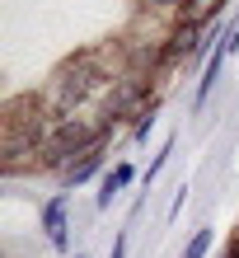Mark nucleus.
I'll use <instances>...</instances> for the list:
<instances>
[{
	"label": "nucleus",
	"mask_w": 239,
	"mask_h": 258,
	"mask_svg": "<svg viewBox=\"0 0 239 258\" xmlns=\"http://www.w3.org/2000/svg\"><path fill=\"white\" fill-rule=\"evenodd\" d=\"M117 61H113V47H85L75 56H66L61 66L52 71V80H47V108L56 117H75L89 99H99V94H108V89L117 85Z\"/></svg>",
	"instance_id": "obj_1"
},
{
	"label": "nucleus",
	"mask_w": 239,
	"mask_h": 258,
	"mask_svg": "<svg viewBox=\"0 0 239 258\" xmlns=\"http://www.w3.org/2000/svg\"><path fill=\"white\" fill-rule=\"evenodd\" d=\"M99 146H108V132H103L99 117H61V122L52 127L47 136V150H42V164L38 169H47V174H66L75 160H85L89 150H99Z\"/></svg>",
	"instance_id": "obj_2"
},
{
	"label": "nucleus",
	"mask_w": 239,
	"mask_h": 258,
	"mask_svg": "<svg viewBox=\"0 0 239 258\" xmlns=\"http://www.w3.org/2000/svg\"><path fill=\"white\" fill-rule=\"evenodd\" d=\"M150 85L155 80H145V75H136V71H122L117 75V85L103 94V103H99V122H103V132H117L122 122H131V117H141L145 108H150Z\"/></svg>",
	"instance_id": "obj_3"
},
{
	"label": "nucleus",
	"mask_w": 239,
	"mask_h": 258,
	"mask_svg": "<svg viewBox=\"0 0 239 258\" xmlns=\"http://www.w3.org/2000/svg\"><path fill=\"white\" fill-rule=\"evenodd\" d=\"M206 24L202 19H174L169 24V33H164V61H169V71L174 66H183V61H192V56H202L206 52ZM211 56V52H206Z\"/></svg>",
	"instance_id": "obj_4"
},
{
	"label": "nucleus",
	"mask_w": 239,
	"mask_h": 258,
	"mask_svg": "<svg viewBox=\"0 0 239 258\" xmlns=\"http://www.w3.org/2000/svg\"><path fill=\"white\" fill-rule=\"evenodd\" d=\"M42 235H47V244L56 253L70 249V202H66V192H56V197L42 202Z\"/></svg>",
	"instance_id": "obj_5"
},
{
	"label": "nucleus",
	"mask_w": 239,
	"mask_h": 258,
	"mask_svg": "<svg viewBox=\"0 0 239 258\" xmlns=\"http://www.w3.org/2000/svg\"><path fill=\"white\" fill-rule=\"evenodd\" d=\"M230 61V52H225V42H211V56H206V66L197 75V89H192V113H202L206 108V99L216 94V85H220V71H225Z\"/></svg>",
	"instance_id": "obj_6"
},
{
	"label": "nucleus",
	"mask_w": 239,
	"mask_h": 258,
	"mask_svg": "<svg viewBox=\"0 0 239 258\" xmlns=\"http://www.w3.org/2000/svg\"><path fill=\"white\" fill-rule=\"evenodd\" d=\"M131 183H136V164H131V160H117L113 169H108V174L99 178L94 207H99V211H108V207H113V202H117V197H122V192H127Z\"/></svg>",
	"instance_id": "obj_7"
},
{
	"label": "nucleus",
	"mask_w": 239,
	"mask_h": 258,
	"mask_svg": "<svg viewBox=\"0 0 239 258\" xmlns=\"http://www.w3.org/2000/svg\"><path fill=\"white\" fill-rule=\"evenodd\" d=\"M103 155H108V146H99V150H89L85 160H75V164L61 174V188L75 192V188H85V183H94V178H103V174H108V169H103Z\"/></svg>",
	"instance_id": "obj_8"
},
{
	"label": "nucleus",
	"mask_w": 239,
	"mask_h": 258,
	"mask_svg": "<svg viewBox=\"0 0 239 258\" xmlns=\"http://www.w3.org/2000/svg\"><path fill=\"white\" fill-rule=\"evenodd\" d=\"M211 244H216V225H197L178 258H211Z\"/></svg>",
	"instance_id": "obj_9"
},
{
	"label": "nucleus",
	"mask_w": 239,
	"mask_h": 258,
	"mask_svg": "<svg viewBox=\"0 0 239 258\" xmlns=\"http://www.w3.org/2000/svg\"><path fill=\"white\" fill-rule=\"evenodd\" d=\"M174 160V136H169V141H164L160 150H155V155H150V164H145V174H141V183H145V192H150V183H155V178L164 174V164H169Z\"/></svg>",
	"instance_id": "obj_10"
},
{
	"label": "nucleus",
	"mask_w": 239,
	"mask_h": 258,
	"mask_svg": "<svg viewBox=\"0 0 239 258\" xmlns=\"http://www.w3.org/2000/svg\"><path fill=\"white\" fill-rule=\"evenodd\" d=\"M160 127V99L150 103V108H145L141 117H136V127H131V141H136V146H145V141H150V132Z\"/></svg>",
	"instance_id": "obj_11"
},
{
	"label": "nucleus",
	"mask_w": 239,
	"mask_h": 258,
	"mask_svg": "<svg viewBox=\"0 0 239 258\" xmlns=\"http://www.w3.org/2000/svg\"><path fill=\"white\" fill-rule=\"evenodd\" d=\"M220 42H225V52H230V56H239V19L225 28V33H220Z\"/></svg>",
	"instance_id": "obj_12"
},
{
	"label": "nucleus",
	"mask_w": 239,
	"mask_h": 258,
	"mask_svg": "<svg viewBox=\"0 0 239 258\" xmlns=\"http://www.w3.org/2000/svg\"><path fill=\"white\" fill-rule=\"evenodd\" d=\"M127 249H131V235H127V230H117V239H113L108 258H127Z\"/></svg>",
	"instance_id": "obj_13"
},
{
	"label": "nucleus",
	"mask_w": 239,
	"mask_h": 258,
	"mask_svg": "<svg viewBox=\"0 0 239 258\" xmlns=\"http://www.w3.org/2000/svg\"><path fill=\"white\" fill-rule=\"evenodd\" d=\"M183 202H188V183H178V188H174V202H169V221L183 211Z\"/></svg>",
	"instance_id": "obj_14"
},
{
	"label": "nucleus",
	"mask_w": 239,
	"mask_h": 258,
	"mask_svg": "<svg viewBox=\"0 0 239 258\" xmlns=\"http://www.w3.org/2000/svg\"><path fill=\"white\" fill-rule=\"evenodd\" d=\"M70 258H85V253H70Z\"/></svg>",
	"instance_id": "obj_15"
}]
</instances>
